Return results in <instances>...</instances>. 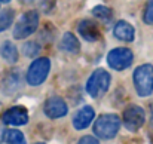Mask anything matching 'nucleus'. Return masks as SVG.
Wrapping results in <instances>:
<instances>
[{"label": "nucleus", "mask_w": 153, "mask_h": 144, "mask_svg": "<svg viewBox=\"0 0 153 144\" xmlns=\"http://www.w3.org/2000/svg\"><path fill=\"white\" fill-rule=\"evenodd\" d=\"M79 143L80 144H97V143H100V140L95 138V137H92V135H85V137H82L79 140Z\"/></svg>", "instance_id": "obj_21"}, {"label": "nucleus", "mask_w": 153, "mask_h": 144, "mask_svg": "<svg viewBox=\"0 0 153 144\" xmlns=\"http://www.w3.org/2000/svg\"><path fill=\"white\" fill-rule=\"evenodd\" d=\"M40 52V46L37 42H25L24 46H22V53L25 56H36L37 53Z\"/></svg>", "instance_id": "obj_19"}, {"label": "nucleus", "mask_w": 153, "mask_h": 144, "mask_svg": "<svg viewBox=\"0 0 153 144\" xmlns=\"http://www.w3.org/2000/svg\"><path fill=\"white\" fill-rule=\"evenodd\" d=\"M49 70H51V61H49V58H46V56L36 58L30 64V67L27 70V76H25L27 83L31 85V86L42 85L46 80V77L49 74Z\"/></svg>", "instance_id": "obj_5"}, {"label": "nucleus", "mask_w": 153, "mask_h": 144, "mask_svg": "<svg viewBox=\"0 0 153 144\" xmlns=\"http://www.w3.org/2000/svg\"><path fill=\"white\" fill-rule=\"evenodd\" d=\"M110 88V74L104 68H97L92 71L86 82V92L92 98H101Z\"/></svg>", "instance_id": "obj_4"}, {"label": "nucleus", "mask_w": 153, "mask_h": 144, "mask_svg": "<svg viewBox=\"0 0 153 144\" xmlns=\"http://www.w3.org/2000/svg\"><path fill=\"white\" fill-rule=\"evenodd\" d=\"M21 83H22V80H21V71L19 70H15V68L13 70H9L3 76V79L0 82V91L4 95H12V94H15L21 88Z\"/></svg>", "instance_id": "obj_10"}, {"label": "nucleus", "mask_w": 153, "mask_h": 144, "mask_svg": "<svg viewBox=\"0 0 153 144\" xmlns=\"http://www.w3.org/2000/svg\"><path fill=\"white\" fill-rule=\"evenodd\" d=\"M77 31H79L80 37L85 39L86 42H92L94 43V42H97L101 37V31H100L98 25L94 21H91V19L80 21L79 25H77Z\"/></svg>", "instance_id": "obj_12"}, {"label": "nucleus", "mask_w": 153, "mask_h": 144, "mask_svg": "<svg viewBox=\"0 0 153 144\" xmlns=\"http://www.w3.org/2000/svg\"><path fill=\"white\" fill-rule=\"evenodd\" d=\"M150 131H153V104L150 105Z\"/></svg>", "instance_id": "obj_22"}, {"label": "nucleus", "mask_w": 153, "mask_h": 144, "mask_svg": "<svg viewBox=\"0 0 153 144\" xmlns=\"http://www.w3.org/2000/svg\"><path fill=\"white\" fill-rule=\"evenodd\" d=\"M94 117H95V110L91 105H85V107H82L80 110H77L74 113L73 120H71L73 128L77 129V131L86 129L91 125V122L94 120Z\"/></svg>", "instance_id": "obj_11"}, {"label": "nucleus", "mask_w": 153, "mask_h": 144, "mask_svg": "<svg viewBox=\"0 0 153 144\" xmlns=\"http://www.w3.org/2000/svg\"><path fill=\"white\" fill-rule=\"evenodd\" d=\"M43 113L49 119H59L68 113V105L61 96H51L45 101Z\"/></svg>", "instance_id": "obj_9"}, {"label": "nucleus", "mask_w": 153, "mask_h": 144, "mask_svg": "<svg viewBox=\"0 0 153 144\" xmlns=\"http://www.w3.org/2000/svg\"><path fill=\"white\" fill-rule=\"evenodd\" d=\"M113 36L120 42H132L135 37V30L129 22L119 21V22H116V25L113 28Z\"/></svg>", "instance_id": "obj_13"}, {"label": "nucleus", "mask_w": 153, "mask_h": 144, "mask_svg": "<svg viewBox=\"0 0 153 144\" xmlns=\"http://www.w3.org/2000/svg\"><path fill=\"white\" fill-rule=\"evenodd\" d=\"M1 141L9 144H21L25 141V138H24V134L18 129H6V131H3Z\"/></svg>", "instance_id": "obj_16"}, {"label": "nucleus", "mask_w": 153, "mask_h": 144, "mask_svg": "<svg viewBox=\"0 0 153 144\" xmlns=\"http://www.w3.org/2000/svg\"><path fill=\"white\" fill-rule=\"evenodd\" d=\"M146 122V113L140 105L131 104L125 108L123 111V126L131 131V132H137Z\"/></svg>", "instance_id": "obj_7"}, {"label": "nucleus", "mask_w": 153, "mask_h": 144, "mask_svg": "<svg viewBox=\"0 0 153 144\" xmlns=\"http://www.w3.org/2000/svg\"><path fill=\"white\" fill-rule=\"evenodd\" d=\"M0 1H1V3H9L10 0H0Z\"/></svg>", "instance_id": "obj_24"}, {"label": "nucleus", "mask_w": 153, "mask_h": 144, "mask_svg": "<svg viewBox=\"0 0 153 144\" xmlns=\"http://www.w3.org/2000/svg\"><path fill=\"white\" fill-rule=\"evenodd\" d=\"M39 27V13L37 10H27L21 15V18L16 21L13 27V37L18 40H22L28 36H31Z\"/></svg>", "instance_id": "obj_3"}, {"label": "nucleus", "mask_w": 153, "mask_h": 144, "mask_svg": "<svg viewBox=\"0 0 153 144\" xmlns=\"http://www.w3.org/2000/svg\"><path fill=\"white\" fill-rule=\"evenodd\" d=\"M0 56H1L6 62L15 64V62L18 61V58H19V53H18L16 46H15L12 42L6 40V42H3V45L0 46Z\"/></svg>", "instance_id": "obj_15"}, {"label": "nucleus", "mask_w": 153, "mask_h": 144, "mask_svg": "<svg viewBox=\"0 0 153 144\" xmlns=\"http://www.w3.org/2000/svg\"><path fill=\"white\" fill-rule=\"evenodd\" d=\"M134 86L140 96H149L153 92V65L143 64L134 71Z\"/></svg>", "instance_id": "obj_2"}, {"label": "nucleus", "mask_w": 153, "mask_h": 144, "mask_svg": "<svg viewBox=\"0 0 153 144\" xmlns=\"http://www.w3.org/2000/svg\"><path fill=\"white\" fill-rule=\"evenodd\" d=\"M92 15H94L95 18H98L100 21H102V22H110L111 18H113V12H111V9L107 7V6H104V4L95 6V7L92 9Z\"/></svg>", "instance_id": "obj_18"}, {"label": "nucleus", "mask_w": 153, "mask_h": 144, "mask_svg": "<svg viewBox=\"0 0 153 144\" xmlns=\"http://www.w3.org/2000/svg\"><path fill=\"white\" fill-rule=\"evenodd\" d=\"M61 49L64 52L76 55V53L80 52V43L73 33H64V36L61 39Z\"/></svg>", "instance_id": "obj_14"}, {"label": "nucleus", "mask_w": 153, "mask_h": 144, "mask_svg": "<svg viewBox=\"0 0 153 144\" xmlns=\"http://www.w3.org/2000/svg\"><path fill=\"white\" fill-rule=\"evenodd\" d=\"M132 61H134V53L128 48H114L107 55V64L116 71L126 70L132 64Z\"/></svg>", "instance_id": "obj_6"}, {"label": "nucleus", "mask_w": 153, "mask_h": 144, "mask_svg": "<svg viewBox=\"0 0 153 144\" xmlns=\"http://www.w3.org/2000/svg\"><path fill=\"white\" fill-rule=\"evenodd\" d=\"M120 125L122 123H120L119 116L111 114V113L102 114L94 123V134H95V137L102 138V140H111L117 135Z\"/></svg>", "instance_id": "obj_1"}, {"label": "nucleus", "mask_w": 153, "mask_h": 144, "mask_svg": "<svg viewBox=\"0 0 153 144\" xmlns=\"http://www.w3.org/2000/svg\"><path fill=\"white\" fill-rule=\"evenodd\" d=\"M1 122L4 125H12V126H22L28 123V111L25 107L22 105H15L7 108L3 116H1Z\"/></svg>", "instance_id": "obj_8"}, {"label": "nucleus", "mask_w": 153, "mask_h": 144, "mask_svg": "<svg viewBox=\"0 0 153 144\" xmlns=\"http://www.w3.org/2000/svg\"><path fill=\"white\" fill-rule=\"evenodd\" d=\"M143 21L147 25H153V0H149L146 3V7L143 12Z\"/></svg>", "instance_id": "obj_20"}, {"label": "nucleus", "mask_w": 153, "mask_h": 144, "mask_svg": "<svg viewBox=\"0 0 153 144\" xmlns=\"http://www.w3.org/2000/svg\"><path fill=\"white\" fill-rule=\"evenodd\" d=\"M21 3H24V4H30V3H33L34 0H19Z\"/></svg>", "instance_id": "obj_23"}, {"label": "nucleus", "mask_w": 153, "mask_h": 144, "mask_svg": "<svg viewBox=\"0 0 153 144\" xmlns=\"http://www.w3.org/2000/svg\"><path fill=\"white\" fill-rule=\"evenodd\" d=\"M13 18H15V10L13 9H3L0 12V33L6 31L12 25Z\"/></svg>", "instance_id": "obj_17"}]
</instances>
